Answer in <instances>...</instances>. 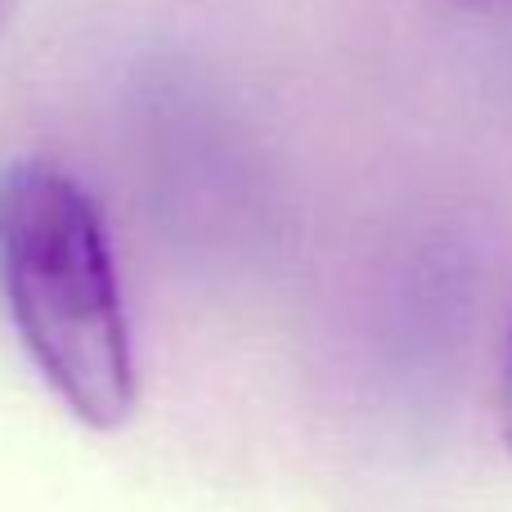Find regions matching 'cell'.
<instances>
[{
	"label": "cell",
	"mask_w": 512,
	"mask_h": 512,
	"mask_svg": "<svg viewBox=\"0 0 512 512\" xmlns=\"http://www.w3.org/2000/svg\"><path fill=\"white\" fill-rule=\"evenodd\" d=\"M0 297L27 360L72 418L113 432L135 414L140 373L104 212L41 153L0 167Z\"/></svg>",
	"instance_id": "cell-1"
},
{
	"label": "cell",
	"mask_w": 512,
	"mask_h": 512,
	"mask_svg": "<svg viewBox=\"0 0 512 512\" xmlns=\"http://www.w3.org/2000/svg\"><path fill=\"white\" fill-rule=\"evenodd\" d=\"M495 414H499V441L512 454V324L504 337V360H499V391H495Z\"/></svg>",
	"instance_id": "cell-2"
},
{
	"label": "cell",
	"mask_w": 512,
	"mask_h": 512,
	"mask_svg": "<svg viewBox=\"0 0 512 512\" xmlns=\"http://www.w3.org/2000/svg\"><path fill=\"white\" fill-rule=\"evenodd\" d=\"M18 5H23V0H0V36H5V32H9V23H14Z\"/></svg>",
	"instance_id": "cell-3"
},
{
	"label": "cell",
	"mask_w": 512,
	"mask_h": 512,
	"mask_svg": "<svg viewBox=\"0 0 512 512\" xmlns=\"http://www.w3.org/2000/svg\"><path fill=\"white\" fill-rule=\"evenodd\" d=\"M450 5H463V9H490V5H508V0H450Z\"/></svg>",
	"instance_id": "cell-4"
}]
</instances>
